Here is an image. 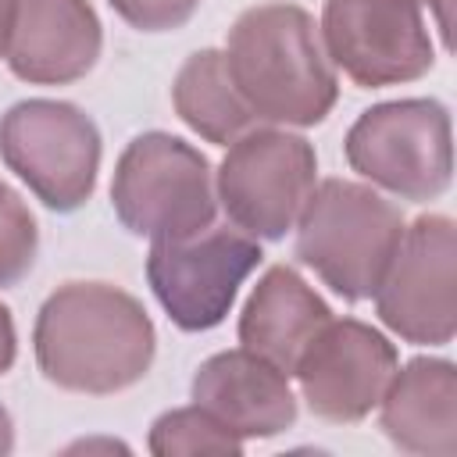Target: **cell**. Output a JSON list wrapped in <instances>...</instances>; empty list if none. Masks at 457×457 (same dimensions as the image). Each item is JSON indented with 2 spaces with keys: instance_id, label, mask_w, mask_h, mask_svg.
Instances as JSON below:
<instances>
[{
  "instance_id": "obj_6",
  "label": "cell",
  "mask_w": 457,
  "mask_h": 457,
  "mask_svg": "<svg viewBox=\"0 0 457 457\" xmlns=\"http://www.w3.org/2000/svg\"><path fill=\"white\" fill-rule=\"evenodd\" d=\"M0 157L50 211L68 214L96 189L100 132L75 104L21 100L0 118Z\"/></svg>"
},
{
  "instance_id": "obj_4",
  "label": "cell",
  "mask_w": 457,
  "mask_h": 457,
  "mask_svg": "<svg viewBox=\"0 0 457 457\" xmlns=\"http://www.w3.org/2000/svg\"><path fill=\"white\" fill-rule=\"evenodd\" d=\"M111 207L132 236H193L214 225L218 193L211 164L196 146L171 132H143L114 164Z\"/></svg>"
},
{
  "instance_id": "obj_14",
  "label": "cell",
  "mask_w": 457,
  "mask_h": 457,
  "mask_svg": "<svg viewBox=\"0 0 457 457\" xmlns=\"http://www.w3.org/2000/svg\"><path fill=\"white\" fill-rule=\"evenodd\" d=\"M382 432L403 453H457V368L443 357H414L393 371L382 400Z\"/></svg>"
},
{
  "instance_id": "obj_15",
  "label": "cell",
  "mask_w": 457,
  "mask_h": 457,
  "mask_svg": "<svg viewBox=\"0 0 457 457\" xmlns=\"http://www.w3.org/2000/svg\"><path fill=\"white\" fill-rule=\"evenodd\" d=\"M332 321L328 303L303 282L289 264H275L261 275L239 314L243 350L271 361L278 371L293 375L307 343Z\"/></svg>"
},
{
  "instance_id": "obj_21",
  "label": "cell",
  "mask_w": 457,
  "mask_h": 457,
  "mask_svg": "<svg viewBox=\"0 0 457 457\" xmlns=\"http://www.w3.org/2000/svg\"><path fill=\"white\" fill-rule=\"evenodd\" d=\"M428 4V11L436 14V25H439V32H443V46L446 50H453V0H425Z\"/></svg>"
},
{
  "instance_id": "obj_11",
  "label": "cell",
  "mask_w": 457,
  "mask_h": 457,
  "mask_svg": "<svg viewBox=\"0 0 457 457\" xmlns=\"http://www.w3.org/2000/svg\"><path fill=\"white\" fill-rule=\"evenodd\" d=\"M396 368V346L378 328L357 318H332L307 343L293 375L311 414L321 421L350 425L378 407Z\"/></svg>"
},
{
  "instance_id": "obj_18",
  "label": "cell",
  "mask_w": 457,
  "mask_h": 457,
  "mask_svg": "<svg viewBox=\"0 0 457 457\" xmlns=\"http://www.w3.org/2000/svg\"><path fill=\"white\" fill-rule=\"evenodd\" d=\"M39 228L29 204L0 179V289L18 286L36 264Z\"/></svg>"
},
{
  "instance_id": "obj_7",
  "label": "cell",
  "mask_w": 457,
  "mask_h": 457,
  "mask_svg": "<svg viewBox=\"0 0 457 457\" xmlns=\"http://www.w3.org/2000/svg\"><path fill=\"white\" fill-rule=\"evenodd\" d=\"M318 157L303 136L286 129H250L218 168V204L228 221L253 239H282L314 193Z\"/></svg>"
},
{
  "instance_id": "obj_8",
  "label": "cell",
  "mask_w": 457,
  "mask_h": 457,
  "mask_svg": "<svg viewBox=\"0 0 457 457\" xmlns=\"http://www.w3.org/2000/svg\"><path fill=\"white\" fill-rule=\"evenodd\" d=\"M261 257V243L243 228L207 225L182 239H150L146 282L182 332H207L225 321Z\"/></svg>"
},
{
  "instance_id": "obj_23",
  "label": "cell",
  "mask_w": 457,
  "mask_h": 457,
  "mask_svg": "<svg viewBox=\"0 0 457 457\" xmlns=\"http://www.w3.org/2000/svg\"><path fill=\"white\" fill-rule=\"evenodd\" d=\"M11 450H14V425H11V414L0 403V457L11 453Z\"/></svg>"
},
{
  "instance_id": "obj_13",
  "label": "cell",
  "mask_w": 457,
  "mask_h": 457,
  "mask_svg": "<svg viewBox=\"0 0 457 457\" xmlns=\"http://www.w3.org/2000/svg\"><path fill=\"white\" fill-rule=\"evenodd\" d=\"M193 403L211 411L239 439H271L296 421L289 375L250 350L207 357L193 375Z\"/></svg>"
},
{
  "instance_id": "obj_12",
  "label": "cell",
  "mask_w": 457,
  "mask_h": 457,
  "mask_svg": "<svg viewBox=\"0 0 457 457\" xmlns=\"http://www.w3.org/2000/svg\"><path fill=\"white\" fill-rule=\"evenodd\" d=\"M104 46L89 0H14L7 68L32 86H68L82 79Z\"/></svg>"
},
{
  "instance_id": "obj_17",
  "label": "cell",
  "mask_w": 457,
  "mask_h": 457,
  "mask_svg": "<svg viewBox=\"0 0 457 457\" xmlns=\"http://www.w3.org/2000/svg\"><path fill=\"white\" fill-rule=\"evenodd\" d=\"M150 453L157 457H193V453H243V439L228 432L200 403L164 411L150 425Z\"/></svg>"
},
{
  "instance_id": "obj_2",
  "label": "cell",
  "mask_w": 457,
  "mask_h": 457,
  "mask_svg": "<svg viewBox=\"0 0 457 457\" xmlns=\"http://www.w3.org/2000/svg\"><path fill=\"white\" fill-rule=\"evenodd\" d=\"M225 64L257 121L307 129L336 107V68L314 18L296 4L275 0L243 11L228 29Z\"/></svg>"
},
{
  "instance_id": "obj_20",
  "label": "cell",
  "mask_w": 457,
  "mask_h": 457,
  "mask_svg": "<svg viewBox=\"0 0 457 457\" xmlns=\"http://www.w3.org/2000/svg\"><path fill=\"white\" fill-rule=\"evenodd\" d=\"M14 357H18V332H14V318H11V311L0 303V375H7V371H11Z\"/></svg>"
},
{
  "instance_id": "obj_19",
  "label": "cell",
  "mask_w": 457,
  "mask_h": 457,
  "mask_svg": "<svg viewBox=\"0 0 457 457\" xmlns=\"http://www.w3.org/2000/svg\"><path fill=\"white\" fill-rule=\"evenodd\" d=\"M111 7L139 32H168V29H182L200 0H111Z\"/></svg>"
},
{
  "instance_id": "obj_5",
  "label": "cell",
  "mask_w": 457,
  "mask_h": 457,
  "mask_svg": "<svg viewBox=\"0 0 457 457\" xmlns=\"http://www.w3.org/2000/svg\"><path fill=\"white\" fill-rule=\"evenodd\" d=\"M346 161L361 179L400 200H436L453 179L450 111L425 96L375 104L350 125Z\"/></svg>"
},
{
  "instance_id": "obj_1",
  "label": "cell",
  "mask_w": 457,
  "mask_h": 457,
  "mask_svg": "<svg viewBox=\"0 0 457 457\" xmlns=\"http://www.w3.org/2000/svg\"><path fill=\"white\" fill-rule=\"evenodd\" d=\"M32 350L46 382L111 396L150 371L157 332L132 293L111 282H68L43 300Z\"/></svg>"
},
{
  "instance_id": "obj_22",
  "label": "cell",
  "mask_w": 457,
  "mask_h": 457,
  "mask_svg": "<svg viewBox=\"0 0 457 457\" xmlns=\"http://www.w3.org/2000/svg\"><path fill=\"white\" fill-rule=\"evenodd\" d=\"M11 25H14V0H0V57H7Z\"/></svg>"
},
{
  "instance_id": "obj_3",
  "label": "cell",
  "mask_w": 457,
  "mask_h": 457,
  "mask_svg": "<svg viewBox=\"0 0 457 457\" xmlns=\"http://www.w3.org/2000/svg\"><path fill=\"white\" fill-rule=\"evenodd\" d=\"M296 261L336 296H375L403 236V214L382 193L350 179H325L296 218Z\"/></svg>"
},
{
  "instance_id": "obj_9",
  "label": "cell",
  "mask_w": 457,
  "mask_h": 457,
  "mask_svg": "<svg viewBox=\"0 0 457 457\" xmlns=\"http://www.w3.org/2000/svg\"><path fill=\"white\" fill-rule=\"evenodd\" d=\"M378 321L403 343L443 346L457 328V228L446 214L403 225L400 246L375 289Z\"/></svg>"
},
{
  "instance_id": "obj_16",
  "label": "cell",
  "mask_w": 457,
  "mask_h": 457,
  "mask_svg": "<svg viewBox=\"0 0 457 457\" xmlns=\"http://www.w3.org/2000/svg\"><path fill=\"white\" fill-rule=\"evenodd\" d=\"M171 104L175 114L214 146H228L257 125L253 111L246 107V100L239 96L228 75L225 50L214 46L186 57V64L171 82Z\"/></svg>"
},
{
  "instance_id": "obj_10",
  "label": "cell",
  "mask_w": 457,
  "mask_h": 457,
  "mask_svg": "<svg viewBox=\"0 0 457 457\" xmlns=\"http://www.w3.org/2000/svg\"><path fill=\"white\" fill-rule=\"evenodd\" d=\"M318 36L332 68L361 89L414 82L436 61L421 0H325Z\"/></svg>"
}]
</instances>
